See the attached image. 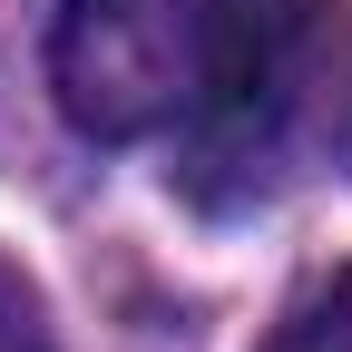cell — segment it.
Segmentation results:
<instances>
[{
	"label": "cell",
	"instance_id": "obj_1",
	"mask_svg": "<svg viewBox=\"0 0 352 352\" xmlns=\"http://www.w3.org/2000/svg\"><path fill=\"white\" fill-rule=\"evenodd\" d=\"M254 352H352V264L314 274V284L274 314V333H264Z\"/></svg>",
	"mask_w": 352,
	"mask_h": 352
},
{
	"label": "cell",
	"instance_id": "obj_2",
	"mask_svg": "<svg viewBox=\"0 0 352 352\" xmlns=\"http://www.w3.org/2000/svg\"><path fill=\"white\" fill-rule=\"evenodd\" d=\"M0 352H59V333H50V294H39L30 264H10V254H0Z\"/></svg>",
	"mask_w": 352,
	"mask_h": 352
}]
</instances>
